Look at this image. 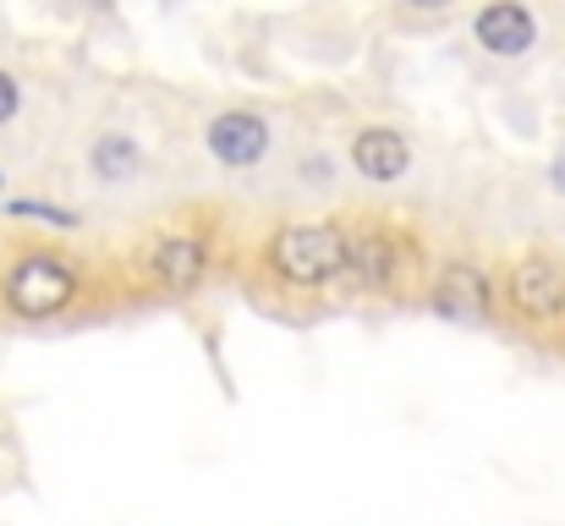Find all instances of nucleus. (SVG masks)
<instances>
[{"mask_svg": "<svg viewBox=\"0 0 565 526\" xmlns=\"http://www.w3.org/2000/svg\"><path fill=\"white\" fill-rule=\"evenodd\" d=\"M269 264L291 286H324L347 269V230L335 225H291L269 241Z\"/></svg>", "mask_w": 565, "mask_h": 526, "instance_id": "nucleus-1", "label": "nucleus"}, {"mask_svg": "<svg viewBox=\"0 0 565 526\" xmlns=\"http://www.w3.org/2000/svg\"><path fill=\"white\" fill-rule=\"evenodd\" d=\"M72 291H77V275H72L61 258H50V253H33V258H22V264L6 275V302H11L22 319H50V313H61V308L72 302Z\"/></svg>", "mask_w": 565, "mask_h": 526, "instance_id": "nucleus-2", "label": "nucleus"}, {"mask_svg": "<svg viewBox=\"0 0 565 526\" xmlns=\"http://www.w3.org/2000/svg\"><path fill=\"white\" fill-rule=\"evenodd\" d=\"M209 269V253L192 236H160L154 247H143V280L160 291H192Z\"/></svg>", "mask_w": 565, "mask_h": 526, "instance_id": "nucleus-3", "label": "nucleus"}, {"mask_svg": "<svg viewBox=\"0 0 565 526\" xmlns=\"http://www.w3.org/2000/svg\"><path fill=\"white\" fill-rule=\"evenodd\" d=\"M209 149H214V160H220V165L247 171V165H258V160H264V149H269V127H264V116L225 110V116H214V127H209Z\"/></svg>", "mask_w": 565, "mask_h": 526, "instance_id": "nucleus-4", "label": "nucleus"}, {"mask_svg": "<svg viewBox=\"0 0 565 526\" xmlns=\"http://www.w3.org/2000/svg\"><path fill=\"white\" fill-rule=\"evenodd\" d=\"M434 308L445 313V319H489V280H483V269L478 264H445V275H439V286H434Z\"/></svg>", "mask_w": 565, "mask_h": 526, "instance_id": "nucleus-5", "label": "nucleus"}, {"mask_svg": "<svg viewBox=\"0 0 565 526\" xmlns=\"http://www.w3.org/2000/svg\"><path fill=\"white\" fill-rule=\"evenodd\" d=\"M511 297L527 319H555V313H565V275L550 258H527L511 275Z\"/></svg>", "mask_w": 565, "mask_h": 526, "instance_id": "nucleus-6", "label": "nucleus"}, {"mask_svg": "<svg viewBox=\"0 0 565 526\" xmlns=\"http://www.w3.org/2000/svg\"><path fill=\"white\" fill-rule=\"evenodd\" d=\"M533 39H539V28H533V11H527V6H516V0L483 6V17H478V44H483V50H494V55H522V50H533Z\"/></svg>", "mask_w": 565, "mask_h": 526, "instance_id": "nucleus-7", "label": "nucleus"}, {"mask_svg": "<svg viewBox=\"0 0 565 526\" xmlns=\"http://www.w3.org/2000/svg\"><path fill=\"white\" fill-rule=\"evenodd\" d=\"M352 165L369 175V181H395V175H406V165H412V149H406L401 132L369 127V132L352 138Z\"/></svg>", "mask_w": 565, "mask_h": 526, "instance_id": "nucleus-8", "label": "nucleus"}, {"mask_svg": "<svg viewBox=\"0 0 565 526\" xmlns=\"http://www.w3.org/2000/svg\"><path fill=\"white\" fill-rule=\"evenodd\" d=\"M347 269L363 280V286H384L395 275V253H390V236L363 230V236H347Z\"/></svg>", "mask_w": 565, "mask_h": 526, "instance_id": "nucleus-9", "label": "nucleus"}, {"mask_svg": "<svg viewBox=\"0 0 565 526\" xmlns=\"http://www.w3.org/2000/svg\"><path fill=\"white\" fill-rule=\"evenodd\" d=\"M138 165H143V154H138L132 138L110 132V138L94 143V175H105V181H127V175H138Z\"/></svg>", "mask_w": 565, "mask_h": 526, "instance_id": "nucleus-10", "label": "nucleus"}, {"mask_svg": "<svg viewBox=\"0 0 565 526\" xmlns=\"http://www.w3.org/2000/svg\"><path fill=\"white\" fill-rule=\"evenodd\" d=\"M11 214H17V219H44V225H55V230H72V225H77V214H72V208H55V203H28V197H17V203H11Z\"/></svg>", "mask_w": 565, "mask_h": 526, "instance_id": "nucleus-11", "label": "nucleus"}, {"mask_svg": "<svg viewBox=\"0 0 565 526\" xmlns=\"http://www.w3.org/2000/svg\"><path fill=\"white\" fill-rule=\"evenodd\" d=\"M17 99H22V94H17V83H11V77L0 72V127H6V121L17 116Z\"/></svg>", "mask_w": 565, "mask_h": 526, "instance_id": "nucleus-12", "label": "nucleus"}, {"mask_svg": "<svg viewBox=\"0 0 565 526\" xmlns=\"http://www.w3.org/2000/svg\"><path fill=\"white\" fill-rule=\"evenodd\" d=\"M555 186H561V192H565V154H561V160H555Z\"/></svg>", "mask_w": 565, "mask_h": 526, "instance_id": "nucleus-13", "label": "nucleus"}, {"mask_svg": "<svg viewBox=\"0 0 565 526\" xmlns=\"http://www.w3.org/2000/svg\"><path fill=\"white\" fill-rule=\"evenodd\" d=\"M412 6H428V11H439V6H450V0H412Z\"/></svg>", "mask_w": 565, "mask_h": 526, "instance_id": "nucleus-14", "label": "nucleus"}]
</instances>
